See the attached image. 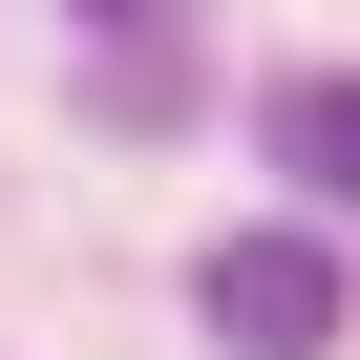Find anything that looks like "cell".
Masks as SVG:
<instances>
[{
	"label": "cell",
	"mask_w": 360,
	"mask_h": 360,
	"mask_svg": "<svg viewBox=\"0 0 360 360\" xmlns=\"http://www.w3.org/2000/svg\"><path fill=\"white\" fill-rule=\"evenodd\" d=\"M276 148H297V191H318V212H360V64L276 85Z\"/></svg>",
	"instance_id": "obj_2"
},
{
	"label": "cell",
	"mask_w": 360,
	"mask_h": 360,
	"mask_svg": "<svg viewBox=\"0 0 360 360\" xmlns=\"http://www.w3.org/2000/svg\"><path fill=\"white\" fill-rule=\"evenodd\" d=\"M191 297H212V339H233V360H339V318H360L318 233H233V255H212Z\"/></svg>",
	"instance_id": "obj_1"
},
{
	"label": "cell",
	"mask_w": 360,
	"mask_h": 360,
	"mask_svg": "<svg viewBox=\"0 0 360 360\" xmlns=\"http://www.w3.org/2000/svg\"><path fill=\"white\" fill-rule=\"evenodd\" d=\"M85 22H169V0H85Z\"/></svg>",
	"instance_id": "obj_3"
}]
</instances>
